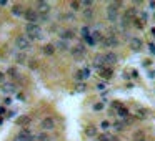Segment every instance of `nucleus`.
Listing matches in <instances>:
<instances>
[{"label":"nucleus","instance_id":"nucleus-1","mask_svg":"<svg viewBox=\"0 0 155 141\" xmlns=\"http://www.w3.org/2000/svg\"><path fill=\"white\" fill-rule=\"evenodd\" d=\"M25 35L28 40H40L42 37V28L38 23H25Z\"/></svg>","mask_w":155,"mask_h":141},{"label":"nucleus","instance_id":"nucleus-2","mask_svg":"<svg viewBox=\"0 0 155 141\" xmlns=\"http://www.w3.org/2000/svg\"><path fill=\"white\" fill-rule=\"evenodd\" d=\"M15 48L18 51H28L32 48V42L27 38V35H18L15 38Z\"/></svg>","mask_w":155,"mask_h":141},{"label":"nucleus","instance_id":"nucleus-3","mask_svg":"<svg viewBox=\"0 0 155 141\" xmlns=\"http://www.w3.org/2000/svg\"><path fill=\"white\" fill-rule=\"evenodd\" d=\"M107 20L112 22V23L119 20V7L115 5V2L109 4V7H107Z\"/></svg>","mask_w":155,"mask_h":141},{"label":"nucleus","instance_id":"nucleus-4","mask_svg":"<svg viewBox=\"0 0 155 141\" xmlns=\"http://www.w3.org/2000/svg\"><path fill=\"white\" fill-rule=\"evenodd\" d=\"M55 126H57V123H55V120L52 118V116H45L43 120L40 121V128L42 131H52V130H55Z\"/></svg>","mask_w":155,"mask_h":141},{"label":"nucleus","instance_id":"nucleus-5","mask_svg":"<svg viewBox=\"0 0 155 141\" xmlns=\"http://www.w3.org/2000/svg\"><path fill=\"white\" fill-rule=\"evenodd\" d=\"M85 53H87V47L83 45V43H78V45L70 48V55L73 58H82V56H85Z\"/></svg>","mask_w":155,"mask_h":141},{"label":"nucleus","instance_id":"nucleus-6","mask_svg":"<svg viewBox=\"0 0 155 141\" xmlns=\"http://www.w3.org/2000/svg\"><path fill=\"white\" fill-rule=\"evenodd\" d=\"M23 18H25L27 23H38V13H37L35 8H27L23 12Z\"/></svg>","mask_w":155,"mask_h":141},{"label":"nucleus","instance_id":"nucleus-7","mask_svg":"<svg viewBox=\"0 0 155 141\" xmlns=\"http://www.w3.org/2000/svg\"><path fill=\"white\" fill-rule=\"evenodd\" d=\"M119 45V38H117V35L115 33H110V35H107L105 38H103L102 42V47L103 48H114V47Z\"/></svg>","mask_w":155,"mask_h":141},{"label":"nucleus","instance_id":"nucleus-8","mask_svg":"<svg viewBox=\"0 0 155 141\" xmlns=\"http://www.w3.org/2000/svg\"><path fill=\"white\" fill-rule=\"evenodd\" d=\"M35 7H37V8H35L37 13H40V15H48V13H50V10H52V5L48 4V2H43V0L37 2Z\"/></svg>","mask_w":155,"mask_h":141},{"label":"nucleus","instance_id":"nucleus-9","mask_svg":"<svg viewBox=\"0 0 155 141\" xmlns=\"http://www.w3.org/2000/svg\"><path fill=\"white\" fill-rule=\"evenodd\" d=\"M129 45L134 51H139V50H142V47H144V40H142L140 37H132L130 42H129Z\"/></svg>","mask_w":155,"mask_h":141},{"label":"nucleus","instance_id":"nucleus-10","mask_svg":"<svg viewBox=\"0 0 155 141\" xmlns=\"http://www.w3.org/2000/svg\"><path fill=\"white\" fill-rule=\"evenodd\" d=\"M58 37H60V40H65V42H70L75 38V32L70 30V28H65V30H60L58 32Z\"/></svg>","mask_w":155,"mask_h":141},{"label":"nucleus","instance_id":"nucleus-11","mask_svg":"<svg viewBox=\"0 0 155 141\" xmlns=\"http://www.w3.org/2000/svg\"><path fill=\"white\" fill-rule=\"evenodd\" d=\"M103 58H105V65L107 66L115 65V63L119 61V56H117V53H114V51H107V53L103 55Z\"/></svg>","mask_w":155,"mask_h":141},{"label":"nucleus","instance_id":"nucleus-12","mask_svg":"<svg viewBox=\"0 0 155 141\" xmlns=\"http://www.w3.org/2000/svg\"><path fill=\"white\" fill-rule=\"evenodd\" d=\"M93 66L97 68V70H102L105 65V58H103V55H100V53H97V55L93 56Z\"/></svg>","mask_w":155,"mask_h":141},{"label":"nucleus","instance_id":"nucleus-13","mask_svg":"<svg viewBox=\"0 0 155 141\" xmlns=\"http://www.w3.org/2000/svg\"><path fill=\"white\" fill-rule=\"evenodd\" d=\"M98 75L102 76L103 80H110V78L114 76V70H112L110 66H103L102 70H98Z\"/></svg>","mask_w":155,"mask_h":141},{"label":"nucleus","instance_id":"nucleus-14","mask_svg":"<svg viewBox=\"0 0 155 141\" xmlns=\"http://www.w3.org/2000/svg\"><path fill=\"white\" fill-rule=\"evenodd\" d=\"M42 51H43V55L52 56L53 53H55V51H57V48H55V43H47V45H43Z\"/></svg>","mask_w":155,"mask_h":141},{"label":"nucleus","instance_id":"nucleus-15","mask_svg":"<svg viewBox=\"0 0 155 141\" xmlns=\"http://www.w3.org/2000/svg\"><path fill=\"white\" fill-rule=\"evenodd\" d=\"M32 136V131H30V128H22L18 133H17V138H20V140H25V141H28V138Z\"/></svg>","mask_w":155,"mask_h":141},{"label":"nucleus","instance_id":"nucleus-16","mask_svg":"<svg viewBox=\"0 0 155 141\" xmlns=\"http://www.w3.org/2000/svg\"><path fill=\"white\" fill-rule=\"evenodd\" d=\"M55 48H57L58 51H70V48H72V47L68 45V42H65V40H58L57 43H55Z\"/></svg>","mask_w":155,"mask_h":141},{"label":"nucleus","instance_id":"nucleus-17","mask_svg":"<svg viewBox=\"0 0 155 141\" xmlns=\"http://www.w3.org/2000/svg\"><path fill=\"white\" fill-rule=\"evenodd\" d=\"M0 90L4 91V93H9V95H10V93H15L17 91V85L15 83H4Z\"/></svg>","mask_w":155,"mask_h":141},{"label":"nucleus","instance_id":"nucleus-18","mask_svg":"<svg viewBox=\"0 0 155 141\" xmlns=\"http://www.w3.org/2000/svg\"><path fill=\"white\" fill-rule=\"evenodd\" d=\"M97 126L95 125H88L87 128H85V136H87V138H95V136H97Z\"/></svg>","mask_w":155,"mask_h":141},{"label":"nucleus","instance_id":"nucleus-19","mask_svg":"<svg viewBox=\"0 0 155 141\" xmlns=\"http://www.w3.org/2000/svg\"><path fill=\"white\" fill-rule=\"evenodd\" d=\"M10 12H12V15L14 17H22L23 15V7L22 5H18V4H15V5H12V8H10Z\"/></svg>","mask_w":155,"mask_h":141},{"label":"nucleus","instance_id":"nucleus-20","mask_svg":"<svg viewBox=\"0 0 155 141\" xmlns=\"http://www.w3.org/2000/svg\"><path fill=\"white\" fill-rule=\"evenodd\" d=\"M135 118H137V120H147V118H149V111L145 110V108H139L137 113H135Z\"/></svg>","mask_w":155,"mask_h":141},{"label":"nucleus","instance_id":"nucleus-21","mask_svg":"<svg viewBox=\"0 0 155 141\" xmlns=\"http://www.w3.org/2000/svg\"><path fill=\"white\" fill-rule=\"evenodd\" d=\"M93 13H95V12H93V8H83V12H82L83 18H85L87 22H90L93 18Z\"/></svg>","mask_w":155,"mask_h":141},{"label":"nucleus","instance_id":"nucleus-22","mask_svg":"<svg viewBox=\"0 0 155 141\" xmlns=\"http://www.w3.org/2000/svg\"><path fill=\"white\" fill-rule=\"evenodd\" d=\"M117 115H119L122 120H125V118H129V116H130V111H129V108L122 106V108H119V110H117Z\"/></svg>","mask_w":155,"mask_h":141},{"label":"nucleus","instance_id":"nucleus-23","mask_svg":"<svg viewBox=\"0 0 155 141\" xmlns=\"http://www.w3.org/2000/svg\"><path fill=\"white\" fill-rule=\"evenodd\" d=\"M68 7H70V10L75 13V12H78V10H82V4L80 2H77V0H73V2H70L68 4Z\"/></svg>","mask_w":155,"mask_h":141},{"label":"nucleus","instance_id":"nucleus-24","mask_svg":"<svg viewBox=\"0 0 155 141\" xmlns=\"http://www.w3.org/2000/svg\"><path fill=\"white\" fill-rule=\"evenodd\" d=\"M135 15H137V8H134V7H132V8H129V10L125 12V20H130V18H135Z\"/></svg>","mask_w":155,"mask_h":141},{"label":"nucleus","instance_id":"nucleus-25","mask_svg":"<svg viewBox=\"0 0 155 141\" xmlns=\"http://www.w3.org/2000/svg\"><path fill=\"white\" fill-rule=\"evenodd\" d=\"M7 73H9V76H12L14 80H22V76H20V73L15 70V68H9L7 70Z\"/></svg>","mask_w":155,"mask_h":141},{"label":"nucleus","instance_id":"nucleus-26","mask_svg":"<svg viewBox=\"0 0 155 141\" xmlns=\"http://www.w3.org/2000/svg\"><path fill=\"white\" fill-rule=\"evenodd\" d=\"M60 18L65 20V22H75V13H73V12H67V13H63Z\"/></svg>","mask_w":155,"mask_h":141},{"label":"nucleus","instance_id":"nucleus-27","mask_svg":"<svg viewBox=\"0 0 155 141\" xmlns=\"http://www.w3.org/2000/svg\"><path fill=\"white\" fill-rule=\"evenodd\" d=\"M80 35L83 37V38H87V37H90L92 35V30H90V27H82V28H80Z\"/></svg>","mask_w":155,"mask_h":141},{"label":"nucleus","instance_id":"nucleus-28","mask_svg":"<svg viewBox=\"0 0 155 141\" xmlns=\"http://www.w3.org/2000/svg\"><path fill=\"white\" fill-rule=\"evenodd\" d=\"M73 80L77 81V83H80V81L85 80V76H83L82 70H78V71H75V73H73Z\"/></svg>","mask_w":155,"mask_h":141},{"label":"nucleus","instance_id":"nucleus-29","mask_svg":"<svg viewBox=\"0 0 155 141\" xmlns=\"http://www.w3.org/2000/svg\"><path fill=\"white\" fill-rule=\"evenodd\" d=\"M112 128H114L115 131H124L125 130V125H124V121H115L114 125H112Z\"/></svg>","mask_w":155,"mask_h":141},{"label":"nucleus","instance_id":"nucleus-30","mask_svg":"<svg viewBox=\"0 0 155 141\" xmlns=\"http://www.w3.org/2000/svg\"><path fill=\"white\" fill-rule=\"evenodd\" d=\"M30 123V116H22V118H18L17 120V125H28Z\"/></svg>","mask_w":155,"mask_h":141},{"label":"nucleus","instance_id":"nucleus-31","mask_svg":"<svg viewBox=\"0 0 155 141\" xmlns=\"http://www.w3.org/2000/svg\"><path fill=\"white\" fill-rule=\"evenodd\" d=\"M110 121H107V120H103L102 123H100V130L102 131H105V133H107V131H109V128H110Z\"/></svg>","mask_w":155,"mask_h":141},{"label":"nucleus","instance_id":"nucleus-32","mask_svg":"<svg viewBox=\"0 0 155 141\" xmlns=\"http://www.w3.org/2000/svg\"><path fill=\"white\" fill-rule=\"evenodd\" d=\"M37 138H38V141H50V136L47 135L45 131H42V133H38V135H37Z\"/></svg>","mask_w":155,"mask_h":141},{"label":"nucleus","instance_id":"nucleus-33","mask_svg":"<svg viewBox=\"0 0 155 141\" xmlns=\"http://www.w3.org/2000/svg\"><path fill=\"white\" fill-rule=\"evenodd\" d=\"M110 133H102L100 136H97V141H110Z\"/></svg>","mask_w":155,"mask_h":141},{"label":"nucleus","instance_id":"nucleus-34","mask_svg":"<svg viewBox=\"0 0 155 141\" xmlns=\"http://www.w3.org/2000/svg\"><path fill=\"white\" fill-rule=\"evenodd\" d=\"M15 60L18 61V63H25V61H27V56L23 55V53H15Z\"/></svg>","mask_w":155,"mask_h":141},{"label":"nucleus","instance_id":"nucleus-35","mask_svg":"<svg viewBox=\"0 0 155 141\" xmlns=\"http://www.w3.org/2000/svg\"><path fill=\"white\" fill-rule=\"evenodd\" d=\"M75 90H77V91H85V90H87L85 81H80V83H77V85H75Z\"/></svg>","mask_w":155,"mask_h":141},{"label":"nucleus","instance_id":"nucleus-36","mask_svg":"<svg viewBox=\"0 0 155 141\" xmlns=\"http://www.w3.org/2000/svg\"><path fill=\"white\" fill-rule=\"evenodd\" d=\"M80 4H82V8H92L93 7L92 0H83V2H80Z\"/></svg>","mask_w":155,"mask_h":141},{"label":"nucleus","instance_id":"nucleus-37","mask_svg":"<svg viewBox=\"0 0 155 141\" xmlns=\"http://www.w3.org/2000/svg\"><path fill=\"white\" fill-rule=\"evenodd\" d=\"M48 20H50L48 15H40V13H38V25H40V23H47Z\"/></svg>","mask_w":155,"mask_h":141},{"label":"nucleus","instance_id":"nucleus-38","mask_svg":"<svg viewBox=\"0 0 155 141\" xmlns=\"http://www.w3.org/2000/svg\"><path fill=\"white\" fill-rule=\"evenodd\" d=\"M103 108H105V103H103V101H100V103H95V105H93V111H102Z\"/></svg>","mask_w":155,"mask_h":141},{"label":"nucleus","instance_id":"nucleus-39","mask_svg":"<svg viewBox=\"0 0 155 141\" xmlns=\"http://www.w3.org/2000/svg\"><path fill=\"white\" fill-rule=\"evenodd\" d=\"M135 27H137V28H144V22L140 20V18H135Z\"/></svg>","mask_w":155,"mask_h":141},{"label":"nucleus","instance_id":"nucleus-40","mask_svg":"<svg viewBox=\"0 0 155 141\" xmlns=\"http://www.w3.org/2000/svg\"><path fill=\"white\" fill-rule=\"evenodd\" d=\"M134 121H135L134 116H129V118H125V120H124V125H132Z\"/></svg>","mask_w":155,"mask_h":141},{"label":"nucleus","instance_id":"nucleus-41","mask_svg":"<svg viewBox=\"0 0 155 141\" xmlns=\"http://www.w3.org/2000/svg\"><path fill=\"white\" fill-rule=\"evenodd\" d=\"M82 73H83V76H85V80H87L88 76H90V68H83Z\"/></svg>","mask_w":155,"mask_h":141},{"label":"nucleus","instance_id":"nucleus-42","mask_svg":"<svg viewBox=\"0 0 155 141\" xmlns=\"http://www.w3.org/2000/svg\"><path fill=\"white\" fill-rule=\"evenodd\" d=\"M112 108L119 110V108H122V103H120V101H114V103H112Z\"/></svg>","mask_w":155,"mask_h":141},{"label":"nucleus","instance_id":"nucleus-43","mask_svg":"<svg viewBox=\"0 0 155 141\" xmlns=\"http://www.w3.org/2000/svg\"><path fill=\"white\" fill-rule=\"evenodd\" d=\"M95 88H97L98 91H103V90H105V85H103V83H98V85L95 86Z\"/></svg>","mask_w":155,"mask_h":141},{"label":"nucleus","instance_id":"nucleus-44","mask_svg":"<svg viewBox=\"0 0 155 141\" xmlns=\"http://www.w3.org/2000/svg\"><path fill=\"white\" fill-rule=\"evenodd\" d=\"M149 50H150V53H155V45L154 43H150L149 45Z\"/></svg>","mask_w":155,"mask_h":141},{"label":"nucleus","instance_id":"nucleus-45","mask_svg":"<svg viewBox=\"0 0 155 141\" xmlns=\"http://www.w3.org/2000/svg\"><path fill=\"white\" fill-rule=\"evenodd\" d=\"M28 141H38V138H37V135H32L30 138H28Z\"/></svg>","mask_w":155,"mask_h":141},{"label":"nucleus","instance_id":"nucleus-46","mask_svg":"<svg viewBox=\"0 0 155 141\" xmlns=\"http://www.w3.org/2000/svg\"><path fill=\"white\" fill-rule=\"evenodd\" d=\"M110 141H119V136H117V135H112V136H110Z\"/></svg>","mask_w":155,"mask_h":141},{"label":"nucleus","instance_id":"nucleus-47","mask_svg":"<svg viewBox=\"0 0 155 141\" xmlns=\"http://www.w3.org/2000/svg\"><path fill=\"white\" fill-rule=\"evenodd\" d=\"M122 76H124V80H130V76H132V75H129V73L125 71V73H124V75H122Z\"/></svg>","mask_w":155,"mask_h":141},{"label":"nucleus","instance_id":"nucleus-48","mask_svg":"<svg viewBox=\"0 0 155 141\" xmlns=\"http://www.w3.org/2000/svg\"><path fill=\"white\" fill-rule=\"evenodd\" d=\"M4 103H5V105H10V103H12V98H5V100H4Z\"/></svg>","mask_w":155,"mask_h":141},{"label":"nucleus","instance_id":"nucleus-49","mask_svg":"<svg viewBox=\"0 0 155 141\" xmlns=\"http://www.w3.org/2000/svg\"><path fill=\"white\" fill-rule=\"evenodd\" d=\"M7 4H9V2H7V0H0V7H5Z\"/></svg>","mask_w":155,"mask_h":141},{"label":"nucleus","instance_id":"nucleus-50","mask_svg":"<svg viewBox=\"0 0 155 141\" xmlns=\"http://www.w3.org/2000/svg\"><path fill=\"white\" fill-rule=\"evenodd\" d=\"M149 7L152 8V10H155V2H150V4H149Z\"/></svg>","mask_w":155,"mask_h":141},{"label":"nucleus","instance_id":"nucleus-51","mask_svg":"<svg viewBox=\"0 0 155 141\" xmlns=\"http://www.w3.org/2000/svg\"><path fill=\"white\" fill-rule=\"evenodd\" d=\"M0 81H4V73L0 71Z\"/></svg>","mask_w":155,"mask_h":141},{"label":"nucleus","instance_id":"nucleus-52","mask_svg":"<svg viewBox=\"0 0 155 141\" xmlns=\"http://www.w3.org/2000/svg\"><path fill=\"white\" fill-rule=\"evenodd\" d=\"M152 35H154V37H155V28H152Z\"/></svg>","mask_w":155,"mask_h":141},{"label":"nucleus","instance_id":"nucleus-53","mask_svg":"<svg viewBox=\"0 0 155 141\" xmlns=\"http://www.w3.org/2000/svg\"><path fill=\"white\" fill-rule=\"evenodd\" d=\"M132 141H135V140H132Z\"/></svg>","mask_w":155,"mask_h":141},{"label":"nucleus","instance_id":"nucleus-54","mask_svg":"<svg viewBox=\"0 0 155 141\" xmlns=\"http://www.w3.org/2000/svg\"><path fill=\"white\" fill-rule=\"evenodd\" d=\"M154 17H155V15H154Z\"/></svg>","mask_w":155,"mask_h":141}]
</instances>
